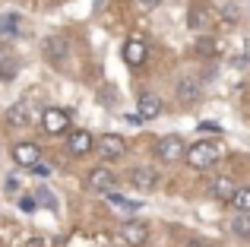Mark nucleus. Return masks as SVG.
<instances>
[{
  "label": "nucleus",
  "mask_w": 250,
  "mask_h": 247,
  "mask_svg": "<svg viewBox=\"0 0 250 247\" xmlns=\"http://www.w3.org/2000/svg\"><path fill=\"white\" fill-rule=\"evenodd\" d=\"M187 162H190V168H212L215 162H219V146L215 143H209V140H203V143H193V146L187 149Z\"/></svg>",
  "instance_id": "obj_1"
},
{
  "label": "nucleus",
  "mask_w": 250,
  "mask_h": 247,
  "mask_svg": "<svg viewBox=\"0 0 250 247\" xmlns=\"http://www.w3.org/2000/svg\"><path fill=\"white\" fill-rule=\"evenodd\" d=\"M42 127H44V133L57 136V133H63V130L70 127V114L63 111V108H48V111L42 114Z\"/></svg>",
  "instance_id": "obj_2"
},
{
  "label": "nucleus",
  "mask_w": 250,
  "mask_h": 247,
  "mask_svg": "<svg viewBox=\"0 0 250 247\" xmlns=\"http://www.w3.org/2000/svg\"><path fill=\"white\" fill-rule=\"evenodd\" d=\"M155 152H159L162 162H181L184 155H187V149H184V140H181V136H165V140H159Z\"/></svg>",
  "instance_id": "obj_3"
},
{
  "label": "nucleus",
  "mask_w": 250,
  "mask_h": 247,
  "mask_svg": "<svg viewBox=\"0 0 250 247\" xmlns=\"http://www.w3.org/2000/svg\"><path fill=\"white\" fill-rule=\"evenodd\" d=\"M44 57H48L54 67H63L67 57H70V41H67V38H61V35L48 38V41H44Z\"/></svg>",
  "instance_id": "obj_4"
},
{
  "label": "nucleus",
  "mask_w": 250,
  "mask_h": 247,
  "mask_svg": "<svg viewBox=\"0 0 250 247\" xmlns=\"http://www.w3.org/2000/svg\"><path fill=\"white\" fill-rule=\"evenodd\" d=\"M121 238H124L127 244H133V247H143V244L149 241V228H146V222H140V219H130V222H124Z\"/></svg>",
  "instance_id": "obj_5"
},
{
  "label": "nucleus",
  "mask_w": 250,
  "mask_h": 247,
  "mask_svg": "<svg viewBox=\"0 0 250 247\" xmlns=\"http://www.w3.org/2000/svg\"><path fill=\"white\" fill-rule=\"evenodd\" d=\"M130 184L136 187V190H152L155 184H159V174H155V168H149V165H140V168H133L130 171Z\"/></svg>",
  "instance_id": "obj_6"
},
{
  "label": "nucleus",
  "mask_w": 250,
  "mask_h": 247,
  "mask_svg": "<svg viewBox=\"0 0 250 247\" xmlns=\"http://www.w3.org/2000/svg\"><path fill=\"white\" fill-rule=\"evenodd\" d=\"M13 159H16V165L32 168V165L42 162V152H38L35 143H16V146H13Z\"/></svg>",
  "instance_id": "obj_7"
},
{
  "label": "nucleus",
  "mask_w": 250,
  "mask_h": 247,
  "mask_svg": "<svg viewBox=\"0 0 250 247\" xmlns=\"http://www.w3.org/2000/svg\"><path fill=\"white\" fill-rule=\"evenodd\" d=\"M85 184L98 193H108V190H114V174H111V168H92Z\"/></svg>",
  "instance_id": "obj_8"
},
{
  "label": "nucleus",
  "mask_w": 250,
  "mask_h": 247,
  "mask_svg": "<svg viewBox=\"0 0 250 247\" xmlns=\"http://www.w3.org/2000/svg\"><path fill=\"white\" fill-rule=\"evenodd\" d=\"M146 57H149L146 41H143V38H130L127 48H124V61H127L130 67H143V63H146Z\"/></svg>",
  "instance_id": "obj_9"
},
{
  "label": "nucleus",
  "mask_w": 250,
  "mask_h": 247,
  "mask_svg": "<svg viewBox=\"0 0 250 247\" xmlns=\"http://www.w3.org/2000/svg\"><path fill=\"white\" fill-rule=\"evenodd\" d=\"M174 92H177V99H181L184 105H190V102L200 99L203 86H200V80H193V76H181V80H177V86H174Z\"/></svg>",
  "instance_id": "obj_10"
},
{
  "label": "nucleus",
  "mask_w": 250,
  "mask_h": 247,
  "mask_svg": "<svg viewBox=\"0 0 250 247\" xmlns=\"http://www.w3.org/2000/svg\"><path fill=\"white\" fill-rule=\"evenodd\" d=\"M98 149H102L104 159H121V155L127 152V143H124V136H117V133H104L102 140H98Z\"/></svg>",
  "instance_id": "obj_11"
},
{
  "label": "nucleus",
  "mask_w": 250,
  "mask_h": 247,
  "mask_svg": "<svg viewBox=\"0 0 250 247\" xmlns=\"http://www.w3.org/2000/svg\"><path fill=\"white\" fill-rule=\"evenodd\" d=\"M136 111H140L143 121L159 118V114H162V99H159L155 92H143V95H140V108H136Z\"/></svg>",
  "instance_id": "obj_12"
},
{
  "label": "nucleus",
  "mask_w": 250,
  "mask_h": 247,
  "mask_svg": "<svg viewBox=\"0 0 250 247\" xmlns=\"http://www.w3.org/2000/svg\"><path fill=\"white\" fill-rule=\"evenodd\" d=\"M6 124L10 127H25V124H32V111L25 102H16L13 108H6Z\"/></svg>",
  "instance_id": "obj_13"
},
{
  "label": "nucleus",
  "mask_w": 250,
  "mask_h": 247,
  "mask_svg": "<svg viewBox=\"0 0 250 247\" xmlns=\"http://www.w3.org/2000/svg\"><path fill=\"white\" fill-rule=\"evenodd\" d=\"M92 146H95V140H92L89 130H76V133L70 136V152H73V155H85V152H92Z\"/></svg>",
  "instance_id": "obj_14"
},
{
  "label": "nucleus",
  "mask_w": 250,
  "mask_h": 247,
  "mask_svg": "<svg viewBox=\"0 0 250 247\" xmlns=\"http://www.w3.org/2000/svg\"><path fill=\"white\" fill-rule=\"evenodd\" d=\"M16 57H13V51L6 48L3 41H0V80H13L16 76Z\"/></svg>",
  "instance_id": "obj_15"
},
{
  "label": "nucleus",
  "mask_w": 250,
  "mask_h": 247,
  "mask_svg": "<svg viewBox=\"0 0 250 247\" xmlns=\"http://www.w3.org/2000/svg\"><path fill=\"white\" fill-rule=\"evenodd\" d=\"M209 25H212V10H209V6H193V10H190V29L203 32V29H209Z\"/></svg>",
  "instance_id": "obj_16"
},
{
  "label": "nucleus",
  "mask_w": 250,
  "mask_h": 247,
  "mask_svg": "<svg viewBox=\"0 0 250 247\" xmlns=\"http://www.w3.org/2000/svg\"><path fill=\"white\" fill-rule=\"evenodd\" d=\"M234 190H238V184H234L228 174H219V178L212 181V193H215V197H222V200H231Z\"/></svg>",
  "instance_id": "obj_17"
},
{
  "label": "nucleus",
  "mask_w": 250,
  "mask_h": 247,
  "mask_svg": "<svg viewBox=\"0 0 250 247\" xmlns=\"http://www.w3.org/2000/svg\"><path fill=\"white\" fill-rule=\"evenodd\" d=\"M104 197H108V203H114L117 209H124V212H140V209H143V203H136V200H127V197H121V193H114V190H108Z\"/></svg>",
  "instance_id": "obj_18"
},
{
  "label": "nucleus",
  "mask_w": 250,
  "mask_h": 247,
  "mask_svg": "<svg viewBox=\"0 0 250 247\" xmlns=\"http://www.w3.org/2000/svg\"><path fill=\"white\" fill-rule=\"evenodd\" d=\"M0 35H19V13H3L0 16Z\"/></svg>",
  "instance_id": "obj_19"
},
{
  "label": "nucleus",
  "mask_w": 250,
  "mask_h": 247,
  "mask_svg": "<svg viewBox=\"0 0 250 247\" xmlns=\"http://www.w3.org/2000/svg\"><path fill=\"white\" fill-rule=\"evenodd\" d=\"M231 206H234L238 212H250V187H238V190H234Z\"/></svg>",
  "instance_id": "obj_20"
},
{
  "label": "nucleus",
  "mask_w": 250,
  "mask_h": 247,
  "mask_svg": "<svg viewBox=\"0 0 250 247\" xmlns=\"http://www.w3.org/2000/svg\"><path fill=\"white\" fill-rule=\"evenodd\" d=\"M231 231L238 238H250V212H241V216L234 219V222H231Z\"/></svg>",
  "instance_id": "obj_21"
},
{
  "label": "nucleus",
  "mask_w": 250,
  "mask_h": 247,
  "mask_svg": "<svg viewBox=\"0 0 250 247\" xmlns=\"http://www.w3.org/2000/svg\"><path fill=\"white\" fill-rule=\"evenodd\" d=\"M196 54H200V57H215V54H219L215 38H200V41H196Z\"/></svg>",
  "instance_id": "obj_22"
},
{
  "label": "nucleus",
  "mask_w": 250,
  "mask_h": 247,
  "mask_svg": "<svg viewBox=\"0 0 250 247\" xmlns=\"http://www.w3.org/2000/svg\"><path fill=\"white\" fill-rule=\"evenodd\" d=\"M35 206H38V200H35V197H22V200H19V209H22V212H32Z\"/></svg>",
  "instance_id": "obj_23"
},
{
  "label": "nucleus",
  "mask_w": 250,
  "mask_h": 247,
  "mask_svg": "<svg viewBox=\"0 0 250 247\" xmlns=\"http://www.w3.org/2000/svg\"><path fill=\"white\" fill-rule=\"evenodd\" d=\"M38 203H44V206H54V197H51L48 190H38Z\"/></svg>",
  "instance_id": "obj_24"
},
{
  "label": "nucleus",
  "mask_w": 250,
  "mask_h": 247,
  "mask_svg": "<svg viewBox=\"0 0 250 247\" xmlns=\"http://www.w3.org/2000/svg\"><path fill=\"white\" fill-rule=\"evenodd\" d=\"M32 168H35L42 178H48V174H51V165H48V162H38V165H32Z\"/></svg>",
  "instance_id": "obj_25"
},
{
  "label": "nucleus",
  "mask_w": 250,
  "mask_h": 247,
  "mask_svg": "<svg viewBox=\"0 0 250 247\" xmlns=\"http://www.w3.org/2000/svg\"><path fill=\"white\" fill-rule=\"evenodd\" d=\"M225 22H238V10L234 6H225Z\"/></svg>",
  "instance_id": "obj_26"
},
{
  "label": "nucleus",
  "mask_w": 250,
  "mask_h": 247,
  "mask_svg": "<svg viewBox=\"0 0 250 247\" xmlns=\"http://www.w3.org/2000/svg\"><path fill=\"white\" fill-rule=\"evenodd\" d=\"M231 63H234V67H247V54H238Z\"/></svg>",
  "instance_id": "obj_27"
},
{
  "label": "nucleus",
  "mask_w": 250,
  "mask_h": 247,
  "mask_svg": "<svg viewBox=\"0 0 250 247\" xmlns=\"http://www.w3.org/2000/svg\"><path fill=\"white\" fill-rule=\"evenodd\" d=\"M184 247H209V244H206V241H200V238H193V241H187Z\"/></svg>",
  "instance_id": "obj_28"
},
{
  "label": "nucleus",
  "mask_w": 250,
  "mask_h": 247,
  "mask_svg": "<svg viewBox=\"0 0 250 247\" xmlns=\"http://www.w3.org/2000/svg\"><path fill=\"white\" fill-rule=\"evenodd\" d=\"M140 3H143V6H146V10H149V6H159L162 0H140Z\"/></svg>",
  "instance_id": "obj_29"
}]
</instances>
